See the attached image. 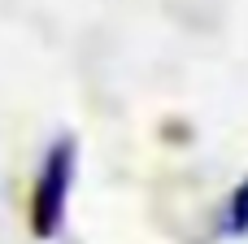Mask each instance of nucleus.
<instances>
[{
  "mask_svg": "<svg viewBox=\"0 0 248 244\" xmlns=\"http://www.w3.org/2000/svg\"><path fill=\"white\" fill-rule=\"evenodd\" d=\"M74 140L61 135L48 153L44 166L31 183V236L52 240L65 223V205H70V183H74Z\"/></svg>",
  "mask_w": 248,
  "mask_h": 244,
  "instance_id": "1",
  "label": "nucleus"
},
{
  "mask_svg": "<svg viewBox=\"0 0 248 244\" xmlns=\"http://www.w3.org/2000/svg\"><path fill=\"white\" fill-rule=\"evenodd\" d=\"M227 223H231L235 236H244V231H248V179L240 183V192L231 196V214H227Z\"/></svg>",
  "mask_w": 248,
  "mask_h": 244,
  "instance_id": "2",
  "label": "nucleus"
}]
</instances>
